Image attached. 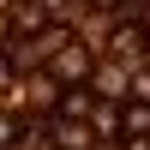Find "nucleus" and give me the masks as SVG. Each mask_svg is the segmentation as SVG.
<instances>
[{
	"label": "nucleus",
	"mask_w": 150,
	"mask_h": 150,
	"mask_svg": "<svg viewBox=\"0 0 150 150\" xmlns=\"http://www.w3.org/2000/svg\"><path fill=\"white\" fill-rule=\"evenodd\" d=\"M54 72H60V78H84V48H66Z\"/></svg>",
	"instance_id": "1"
},
{
	"label": "nucleus",
	"mask_w": 150,
	"mask_h": 150,
	"mask_svg": "<svg viewBox=\"0 0 150 150\" xmlns=\"http://www.w3.org/2000/svg\"><path fill=\"white\" fill-rule=\"evenodd\" d=\"M120 132H150V108H126V120H120Z\"/></svg>",
	"instance_id": "2"
}]
</instances>
